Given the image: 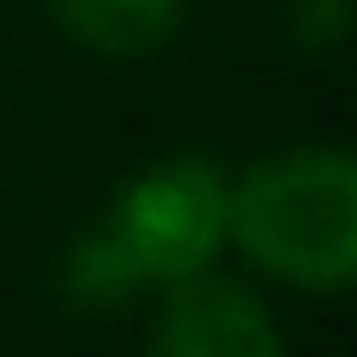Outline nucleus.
I'll list each match as a JSON object with an SVG mask.
<instances>
[{"mask_svg":"<svg viewBox=\"0 0 357 357\" xmlns=\"http://www.w3.org/2000/svg\"><path fill=\"white\" fill-rule=\"evenodd\" d=\"M144 357H282V333L251 289L201 270L169 289Z\"/></svg>","mask_w":357,"mask_h":357,"instance_id":"7ed1b4c3","label":"nucleus"},{"mask_svg":"<svg viewBox=\"0 0 357 357\" xmlns=\"http://www.w3.org/2000/svg\"><path fill=\"white\" fill-rule=\"evenodd\" d=\"M226 176L220 163L182 151L163 157L151 169H138L113 207H107V238L126 251V264L138 270L144 289H176L188 276H201L213 264V251L226 245Z\"/></svg>","mask_w":357,"mask_h":357,"instance_id":"f03ea898","label":"nucleus"},{"mask_svg":"<svg viewBox=\"0 0 357 357\" xmlns=\"http://www.w3.org/2000/svg\"><path fill=\"white\" fill-rule=\"evenodd\" d=\"M56 282H63V301H69L75 314H113V307H126L132 295H144L138 270H132L126 251L107 238V226H88V232L69 245Z\"/></svg>","mask_w":357,"mask_h":357,"instance_id":"39448f33","label":"nucleus"},{"mask_svg":"<svg viewBox=\"0 0 357 357\" xmlns=\"http://www.w3.org/2000/svg\"><path fill=\"white\" fill-rule=\"evenodd\" d=\"M289 31L307 50H339L351 31V0H289Z\"/></svg>","mask_w":357,"mask_h":357,"instance_id":"423d86ee","label":"nucleus"},{"mask_svg":"<svg viewBox=\"0 0 357 357\" xmlns=\"http://www.w3.org/2000/svg\"><path fill=\"white\" fill-rule=\"evenodd\" d=\"M226 238L276 282L339 295L357 276V163L307 144L245 169L226 188Z\"/></svg>","mask_w":357,"mask_h":357,"instance_id":"f257e3e1","label":"nucleus"},{"mask_svg":"<svg viewBox=\"0 0 357 357\" xmlns=\"http://www.w3.org/2000/svg\"><path fill=\"white\" fill-rule=\"evenodd\" d=\"M50 19L100 56H151L176 38L182 0H44Z\"/></svg>","mask_w":357,"mask_h":357,"instance_id":"20e7f679","label":"nucleus"}]
</instances>
